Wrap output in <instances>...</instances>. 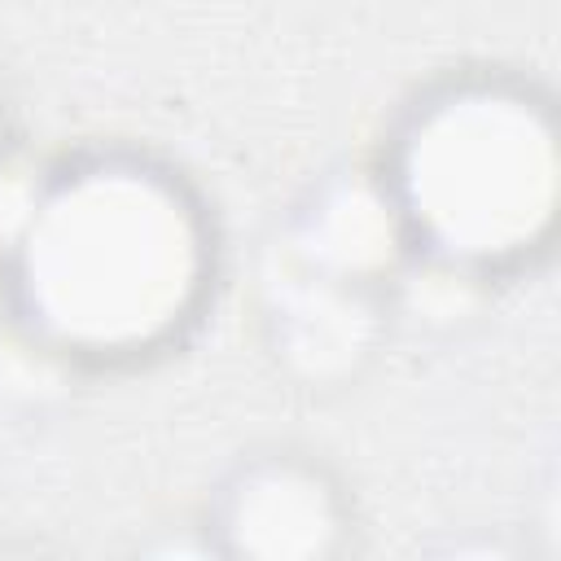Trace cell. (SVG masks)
I'll use <instances>...</instances> for the list:
<instances>
[{"label": "cell", "mask_w": 561, "mask_h": 561, "mask_svg": "<svg viewBox=\"0 0 561 561\" xmlns=\"http://www.w3.org/2000/svg\"><path fill=\"white\" fill-rule=\"evenodd\" d=\"M202 285V228L180 188L140 167L66 175L18 250L26 316L75 351L118 355L167 337Z\"/></svg>", "instance_id": "1"}, {"label": "cell", "mask_w": 561, "mask_h": 561, "mask_svg": "<svg viewBox=\"0 0 561 561\" xmlns=\"http://www.w3.org/2000/svg\"><path fill=\"white\" fill-rule=\"evenodd\" d=\"M403 215L451 259H500L535 241L552 206L543 118L504 92L430 105L399 153Z\"/></svg>", "instance_id": "2"}, {"label": "cell", "mask_w": 561, "mask_h": 561, "mask_svg": "<svg viewBox=\"0 0 561 561\" xmlns=\"http://www.w3.org/2000/svg\"><path fill=\"white\" fill-rule=\"evenodd\" d=\"M228 530L250 552H320L333 530V513L307 473L267 469L237 491Z\"/></svg>", "instance_id": "3"}]
</instances>
